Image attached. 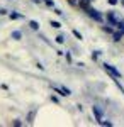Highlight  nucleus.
Segmentation results:
<instances>
[{
  "mask_svg": "<svg viewBox=\"0 0 124 127\" xmlns=\"http://www.w3.org/2000/svg\"><path fill=\"white\" fill-rule=\"evenodd\" d=\"M5 14H7V10H5V9H0V15H5Z\"/></svg>",
  "mask_w": 124,
  "mask_h": 127,
  "instance_id": "dca6fc26",
  "label": "nucleus"
},
{
  "mask_svg": "<svg viewBox=\"0 0 124 127\" xmlns=\"http://www.w3.org/2000/svg\"><path fill=\"white\" fill-rule=\"evenodd\" d=\"M73 36H75L76 39H82V34H80L78 31H75V29H73Z\"/></svg>",
  "mask_w": 124,
  "mask_h": 127,
  "instance_id": "ddd939ff",
  "label": "nucleus"
},
{
  "mask_svg": "<svg viewBox=\"0 0 124 127\" xmlns=\"http://www.w3.org/2000/svg\"><path fill=\"white\" fill-rule=\"evenodd\" d=\"M51 88H53L55 92H58V93H60L61 97H68V95L71 93V92H70L66 87H60V85H53V83H51Z\"/></svg>",
  "mask_w": 124,
  "mask_h": 127,
  "instance_id": "20e7f679",
  "label": "nucleus"
},
{
  "mask_svg": "<svg viewBox=\"0 0 124 127\" xmlns=\"http://www.w3.org/2000/svg\"><path fill=\"white\" fill-rule=\"evenodd\" d=\"M123 36H124V32H123V31H119V32H112V37H114V41H116V42L123 39Z\"/></svg>",
  "mask_w": 124,
  "mask_h": 127,
  "instance_id": "423d86ee",
  "label": "nucleus"
},
{
  "mask_svg": "<svg viewBox=\"0 0 124 127\" xmlns=\"http://www.w3.org/2000/svg\"><path fill=\"white\" fill-rule=\"evenodd\" d=\"M117 27H119V31H123V32H124V20H119Z\"/></svg>",
  "mask_w": 124,
  "mask_h": 127,
  "instance_id": "f8f14e48",
  "label": "nucleus"
},
{
  "mask_svg": "<svg viewBox=\"0 0 124 127\" xmlns=\"http://www.w3.org/2000/svg\"><path fill=\"white\" fill-rule=\"evenodd\" d=\"M109 3H111V5H116V3H117V0H109Z\"/></svg>",
  "mask_w": 124,
  "mask_h": 127,
  "instance_id": "f3484780",
  "label": "nucleus"
},
{
  "mask_svg": "<svg viewBox=\"0 0 124 127\" xmlns=\"http://www.w3.org/2000/svg\"><path fill=\"white\" fill-rule=\"evenodd\" d=\"M44 2H46L48 7H55V2H53V0H44Z\"/></svg>",
  "mask_w": 124,
  "mask_h": 127,
  "instance_id": "4468645a",
  "label": "nucleus"
},
{
  "mask_svg": "<svg viewBox=\"0 0 124 127\" xmlns=\"http://www.w3.org/2000/svg\"><path fill=\"white\" fill-rule=\"evenodd\" d=\"M20 37H22L20 31H14V32H12V39H20Z\"/></svg>",
  "mask_w": 124,
  "mask_h": 127,
  "instance_id": "1a4fd4ad",
  "label": "nucleus"
},
{
  "mask_svg": "<svg viewBox=\"0 0 124 127\" xmlns=\"http://www.w3.org/2000/svg\"><path fill=\"white\" fill-rule=\"evenodd\" d=\"M99 54H100V53H99V51H95V53L92 54V58H94V59H97V58H99Z\"/></svg>",
  "mask_w": 124,
  "mask_h": 127,
  "instance_id": "2eb2a0df",
  "label": "nucleus"
},
{
  "mask_svg": "<svg viewBox=\"0 0 124 127\" xmlns=\"http://www.w3.org/2000/svg\"><path fill=\"white\" fill-rule=\"evenodd\" d=\"M9 15H10V19H14V20H17V19H24V15H22V14H17V12H10Z\"/></svg>",
  "mask_w": 124,
  "mask_h": 127,
  "instance_id": "0eeeda50",
  "label": "nucleus"
},
{
  "mask_svg": "<svg viewBox=\"0 0 124 127\" xmlns=\"http://www.w3.org/2000/svg\"><path fill=\"white\" fill-rule=\"evenodd\" d=\"M85 10H87V14H88V17H92L94 20H97V22H102V20H104L102 14H100L99 10H95V9H90V7H85Z\"/></svg>",
  "mask_w": 124,
  "mask_h": 127,
  "instance_id": "f257e3e1",
  "label": "nucleus"
},
{
  "mask_svg": "<svg viewBox=\"0 0 124 127\" xmlns=\"http://www.w3.org/2000/svg\"><path fill=\"white\" fill-rule=\"evenodd\" d=\"M92 112H94V117H95V120L99 122V124H102L105 119H104V112H102V108L97 107V105H94L92 107Z\"/></svg>",
  "mask_w": 124,
  "mask_h": 127,
  "instance_id": "7ed1b4c3",
  "label": "nucleus"
},
{
  "mask_svg": "<svg viewBox=\"0 0 124 127\" xmlns=\"http://www.w3.org/2000/svg\"><path fill=\"white\" fill-rule=\"evenodd\" d=\"M51 26H53L55 29H60V27H61V24H60V22H56V20H51Z\"/></svg>",
  "mask_w": 124,
  "mask_h": 127,
  "instance_id": "9b49d317",
  "label": "nucleus"
},
{
  "mask_svg": "<svg viewBox=\"0 0 124 127\" xmlns=\"http://www.w3.org/2000/svg\"><path fill=\"white\" fill-rule=\"evenodd\" d=\"M107 20H109L111 26H117V24H119V19L116 17L114 12H109V14H107Z\"/></svg>",
  "mask_w": 124,
  "mask_h": 127,
  "instance_id": "39448f33",
  "label": "nucleus"
},
{
  "mask_svg": "<svg viewBox=\"0 0 124 127\" xmlns=\"http://www.w3.org/2000/svg\"><path fill=\"white\" fill-rule=\"evenodd\" d=\"M55 39H56L58 44H63V42H65V36H61V34H60V36H56V37H55Z\"/></svg>",
  "mask_w": 124,
  "mask_h": 127,
  "instance_id": "9d476101",
  "label": "nucleus"
},
{
  "mask_svg": "<svg viewBox=\"0 0 124 127\" xmlns=\"http://www.w3.org/2000/svg\"><path fill=\"white\" fill-rule=\"evenodd\" d=\"M123 5H124V0H123Z\"/></svg>",
  "mask_w": 124,
  "mask_h": 127,
  "instance_id": "6ab92c4d",
  "label": "nucleus"
},
{
  "mask_svg": "<svg viewBox=\"0 0 124 127\" xmlns=\"http://www.w3.org/2000/svg\"><path fill=\"white\" fill-rule=\"evenodd\" d=\"M102 66H104V69L109 73V75H111V76H112V78H121V71H117V69H116L112 64H107V63H104Z\"/></svg>",
  "mask_w": 124,
  "mask_h": 127,
  "instance_id": "f03ea898",
  "label": "nucleus"
},
{
  "mask_svg": "<svg viewBox=\"0 0 124 127\" xmlns=\"http://www.w3.org/2000/svg\"><path fill=\"white\" fill-rule=\"evenodd\" d=\"M29 26H31V29L39 31V22H36V20H29Z\"/></svg>",
  "mask_w": 124,
  "mask_h": 127,
  "instance_id": "6e6552de",
  "label": "nucleus"
},
{
  "mask_svg": "<svg viewBox=\"0 0 124 127\" xmlns=\"http://www.w3.org/2000/svg\"><path fill=\"white\" fill-rule=\"evenodd\" d=\"M70 2H71L73 5H76V3H78V0H70Z\"/></svg>",
  "mask_w": 124,
  "mask_h": 127,
  "instance_id": "a211bd4d",
  "label": "nucleus"
}]
</instances>
